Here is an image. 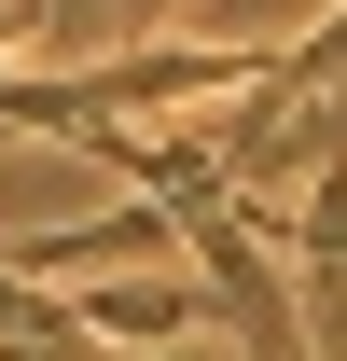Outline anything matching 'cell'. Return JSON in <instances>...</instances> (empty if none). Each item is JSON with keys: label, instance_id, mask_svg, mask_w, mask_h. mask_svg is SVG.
<instances>
[{"label": "cell", "instance_id": "obj_1", "mask_svg": "<svg viewBox=\"0 0 347 361\" xmlns=\"http://www.w3.org/2000/svg\"><path fill=\"white\" fill-rule=\"evenodd\" d=\"M70 306H84V334L111 361H167L195 319H209V292L195 278H70Z\"/></svg>", "mask_w": 347, "mask_h": 361}]
</instances>
